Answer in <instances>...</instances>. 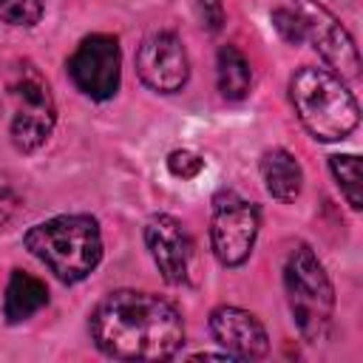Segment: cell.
Instances as JSON below:
<instances>
[{
    "instance_id": "2",
    "label": "cell",
    "mask_w": 363,
    "mask_h": 363,
    "mask_svg": "<svg viewBox=\"0 0 363 363\" xmlns=\"http://www.w3.org/2000/svg\"><path fill=\"white\" fill-rule=\"evenodd\" d=\"M26 250L40 258L57 281L79 284L102 261V233L96 218L74 213L34 224L23 235Z\"/></svg>"
},
{
    "instance_id": "15",
    "label": "cell",
    "mask_w": 363,
    "mask_h": 363,
    "mask_svg": "<svg viewBox=\"0 0 363 363\" xmlns=\"http://www.w3.org/2000/svg\"><path fill=\"white\" fill-rule=\"evenodd\" d=\"M329 167L337 179V187L340 193L346 196L349 207L352 210H360L363 207V182H360V159L354 153H337L329 159Z\"/></svg>"
},
{
    "instance_id": "8",
    "label": "cell",
    "mask_w": 363,
    "mask_h": 363,
    "mask_svg": "<svg viewBox=\"0 0 363 363\" xmlns=\"http://www.w3.org/2000/svg\"><path fill=\"white\" fill-rule=\"evenodd\" d=\"M136 74L156 94H176L190 77V62L182 40L167 31H150L136 48Z\"/></svg>"
},
{
    "instance_id": "14",
    "label": "cell",
    "mask_w": 363,
    "mask_h": 363,
    "mask_svg": "<svg viewBox=\"0 0 363 363\" xmlns=\"http://www.w3.org/2000/svg\"><path fill=\"white\" fill-rule=\"evenodd\" d=\"M216 79L224 99H244L252 82L247 57L235 45H221L216 54Z\"/></svg>"
},
{
    "instance_id": "5",
    "label": "cell",
    "mask_w": 363,
    "mask_h": 363,
    "mask_svg": "<svg viewBox=\"0 0 363 363\" xmlns=\"http://www.w3.org/2000/svg\"><path fill=\"white\" fill-rule=\"evenodd\" d=\"M6 96L11 111L9 116L11 145L20 153H34L48 142L57 125V105L51 88L34 62L20 60L6 77Z\"/></svg>"
},
{
    "instance_id": "9",
    "label": "cell",
    "mask_w": 363,
    "mask_h": 363,
    "mask_svg": "<svg viewBox=\"0 0 363 363\" xmlns=\"http://www.w3.org/2000/svg\"><path fill=\"white\" fill-rule=\"evenodd\" d=\"M295 9L303 17L306 43L315 45V51L337 71L340 79H354L360 74L357 45L349 37V31L337 23V17L323 6H318L315 0H295Z\"/></svg>"
},
{
    "instance_id": "4",
    "label": "cell",
    "mask_w": 363,
    "mask_h": 363,
    "mask_svg": "<svg viewBox=\"0 0 363 363\" xmlns=\"http://www.w3.org/2000/svg\"><path fill=\"white\" fill-rule=\"evenodd\" d=\"M284 286H286V303L292 312V320L303 340L318 343L329 335L332 312H335V289L329 275L323 272V264L318 255L298 244L284 267Z\"/></svg>"
},
{
    "instance_id": "12",
    "label": "cell",
    "mask_w": 363,
    "mask_h": 363,
    "mask_svg": "<svg viewBox=\"0 0 363 363\" xmlns=\"http://www.w3.org/2000/svg\"><path fill=\"white\" fill-rule=\"evenodd\" d=\"M261 179H264L267 193L278 201H295L303 184L298 159L284 147H272L261 156Z\"/></svg>"
},
{
    "instance_id": "13",
    "label": "cell",
    "mask_w": 363,
    "mask_h": 363,
    "mask_svg": "<svg viewBox=\"0 0 363 363\" xmlns=\"http://www.w3.org/2000/svg\"><path fill=\"white\" fill-rule=\"evenodd\" d=\"M48 303V289L40 278L14 269L6 286V298H3V315L9 323H20L28 320L31 315H37L43 306Z\"/></svg>"
},
{
    "instance_id": "18",
    "label": "cell",
    "mask_w": 363,
    "mask_h": 363,
    "mask_svg": "<svg viewBox=\"0 0 363 363\" xmlns=\"http://www.w3.org/2000/svg\"><path fill=\"white\" fill-rule=\"evenodd\" d=\"M167 170L176 179H196L204 170V159L199 153H193V150H173L167 156Z\"/></svg>"
},
{
    "instance_id": "7",
    "label": "cell",
    "mask_w": 363,
    "mask_h": 363,
    "mask_svg": "<svg viewBox=\"0 0 363 363\" xmlns=\"http://www.w3.org/2000/svg\"><path fill=\"white\" fill-rule=\"evenodd\" d=\"M119 65H122V51L116 37L91 34L68 57V77L77 85V91H82L96 102H105L119 88Z\"/></svg>"
},
{
    "instance_id": "3",
    "label": "cell",
    "mask_w": 363,
    "mask_h": 363,
    "mask_svg": "<svg viewBox=\"0 0 363 363\" xmlns=\"http://www.w3.org/2000/svg\"><path fill=\"white\" fill-rule=\"evenodd\" d=\"M289 99L301 125L320 142H340L360 122V108L352 91L326 68H298L289 79Z\"/></svg>"
},
{
    "instance_id": "10",
    "label": "cell",
    "mask_w": 363,
    "mask_h": 363,
    "mask_svg": "<svg viewBox=\"0 0 363 363\" xmlns=\"http://www.w3.org/2000/svg\"><path fill=\"white\" fill-rule=\"evenodd\" d=\"M145 244L150 250L153 264L159 267L162 278L167 284H184L187 272H190V255H193V244L187 230L182 227L179 218L159 213L153 218H147L145 224Z\"/></svg>"
},
{
    "instance_id": "6",
    "label": "cell",
    "mask_w": 363,
    "mask_h": 363,
    "mask_svg": "<svg viewBox=\"0 0 363 363\" xmlns=\"http://www.w3.org/2000/svg\"><path fill=\"white\" fill-rule=\"evenodd\" d=\"M258 207L238 193H218L213 199V221H210V244L213 255L224 267H241L258 235Z\"/></svg>"
},
{
    "instance_id": "20",
    "label": "cell",
    "mask_w": 363,
    "mask_h": 363,
    "mask_svg": "<svg viewBox=\"0 0 363 363\" xmlns=\"http://www.w3.org/2000/svg\"><path fill=\"white\" fill-rule=\"evenodd\" d=\"M199 14H201V26L207 31H218L227 20L221 0H199Z\"/></svg>"
},
{
    "instance_id": "1",
    "label": "cell",
    "mask_w": 363,
    "mask_h": 363,
    "mask_svg": "<svg viewBox=\"0 0 363 363\" xmlns=\"http://www.w3.org/2000/svg\"><path fill=\"white\" fill-rule=\"evenodd\" d=\"M88 326L96 349L116 360H167L184 343V320L179 309L170 301L139 289H116L105 295Z\"/></svg>"
},
{
    "instance_id": "17",
    "label": "cell",
    "mask_w": 363,
    "mask_h": 363,
    "mask_svg": "<svg viewBox=\"0 0 363 363\" xmlns=\"http://www.w3.org/2000/svg\"><path fill=\"white\" fill-rule=\"evenodd\" d=\"M272 26H275V31L281 34V40L284 43H289V45H303L306 43V28H303V17L298 14V9L292 6V9H275L272 11Z\"/></svg>"
},
{
    "instance_id": "11",
    "label": "cell",
    "mask_w": 363,
    "mask_h": 363,
    "mask_svg": "<svg viewBox=\"0 0 363 363\" xmlns=\"http://www.w3.org/2000/svg\"><path fill=\"white\" fill-rule=\"evenodd\" d=\"M210 332L235 360H258L269 352L267 329L241 306H216L210 312Z\"/></svg>"
},
{
    "instance_id": "16",
    "label": "cell",
    "mask_w": 363,
    "mask_h": 363,
    "mask_svg": "<svg viewBox=\"0 0 363 363\" xmlns=\"http://www.w3.org/2000/svg\"><path fill=\"white\" fill-rule=\"evenodd\" d=\"M43 17V0H0V23L31 28Z\"/></svg>"
},
{
    "instance_id": "19",
    "label": "cell",
    "mask_w": 363,
    "mask_h": 363,
    "mask_svg": "<svg viewBox=\"0 0 363 363\" xmlns=\"http://www.w3.org/2000/svg\"><path fill=\"white\" fill-rule=\"evenodd\" d=\"M17 213H20V193L6 176H0V230H6Z\"/></svg>"
}]
</instances>
